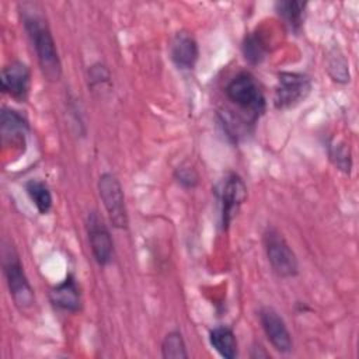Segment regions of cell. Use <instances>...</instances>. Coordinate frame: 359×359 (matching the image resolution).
Segmentation results:
<instances>
[{"label": "cell", "mask_w": 359, "mask_h": 359, "mask_svg": "<svg viewBox=\"0 0 359 359\" xmlns=\"http://www.w3.org/2000/svg\"><path fill=\"white\" fill-rule=\"evenodd\" d=\"M311 91V80L309 76L296 72H280L275 87L273 105L276 109H289L299 105Z\"/></svg>", "instance_id": "obj_7"}, {"label": "cell", "mask_w": 359, "mask_h": 359, "mask_svg": "<svg viewBox=\"0 0 359 359\" xmlns=\"http://www.w3.org/2000/svg\"><path fill=\"white\" fill-rule=\"evenodd\" d=\"M3 272L6 276V282L10 290V296L15 307L22 314H31L35 309L36 300L34 294V289L25 275L22 262L17 250L7 243H3Z\"/></svg>", "instance_id": "obj_3"}, {"label": "cell", "mask_w": 359, "mask_h": 359, "mask_svg": "<svg viewBox=\"0 0 359 359\" xmlns=\"http://www.w3.org/2000/svg\"><path fill=\"white\" fill-rule=\"evenodd\" d=\"M262 243L268 262L279 278H293L299 273L297 257L278 229L268 227L264 231Z\"/></svg>", "instance_id": "obj_4"}, {"label": "cell", "mask_w": 359, "mask_h": 359, "mask_svg": "<svg viewBox=\"0 0 359 359\" xmlns=\"http://www.w3.org/2000/svg\"><path fill=\"white\" fill-rule=\"evenodd\" d=\"M28 133V119L20 111L3 107L0 114V135L3 144L13 149H24Z\"/></svg>", "instance_id": "obj_11"}, {"label": "cell", "mask_w": 359, "mask_h": 359, "mask_svg": "<svg viewBox=\"0 0 359 359\" xmlns=\"http://www.w3.org/2000/svg\"><path fill=\"white\" fill-rule=\"evenodd\" d=\"M109 79L111 76L108 69L101 63H95L88 69V86L91 88H104V86L109 83Z\"/></svg>", "instance_id": "obj_22"}, {"label": "cell", "mask_w": 359, "mask_h": 359, "mask_svg": "<svg viewBox=\"0 0 359 359\" xmlns=\"http://www.w3.org/2000/svg\"><path fill=\"white\" fill-rule=\"evenodd\" d=\"M1 90L17 101H25L31 90V70L21 60H13L1 69Z\"/></svg>", "instance_id": "obj_10"}, {"label": "cell", "mask_w": 359, "mask_h": 359, "mask_svg": "<svg viewBox=\"0 0 359 359\" xmlns=\"http://www.w3.org/2000/svg\"><path fill=\"white\" fill-rule=\"evenodd\" d=\"M88 244L95 262L107 266L114 259V241L111 233L97 212H90L86 220Z\"/></svg>", "instance_id": "obj_8"}, {"label": "cell", "mask_w": 359, "mask_h": 359, "mask_svg": "<svg viewBox=\"0 0 359 359\" xmlns=\"http://www.w3.org/2000/svg\"><path fill=\"white\" fill-rule=\"evenodd\" d=\"M20 14L43 77L49 81H57L62 76V62L41 7L36 3L25 1L20 4Z\"/></svg>", "instance_id": "obj_1"}, {"label": "cell", "mask_w": 359, "mask_h": 359, "mask_svg": "<svg viewBox=\"0 0 359 359\" xmlns=\"http://www.w3.org/2000/svg\"><path fill=\"white\" fill-rule=\"evenodd\" d=\"M258 317L271 345L280 353H289L293 349V339L282 316L273 307L265 306L261 307Z\"/></svg>", "instance_id": "obj_9"}, {"label": "cell", "mask_w": 359, "mask_h": 359, "mask_svg": "<svg viewBox=\"0 0 359 359\" xmlns=\"http://www.w3.org/2000/svg\"><path fill=\"white\" fill-rule=\"evenodd\" d=\"M210 346L224 359H234L238 355V344L234 331L227 325H217L209 332Z\"/></svg>", "instance_id": "obj_14"}, {"label": "cell", "mask_w": 359, "mask_h": 359, "mask_svg": "<svg viewBox=\"0 0 359 359\" xmlns=\"http://www.w3.org/2000/svg\"><path fill=\"white\" fill-rule=\"evenodd\" d=\"M241 50H243L244 59L250 65H259L266 57L269 48L258 32H251L245 35L241 45Z\"/></svg>", "instance_id": "obj_17"}, {"label": "cell", "mask_w": 359, "mask_h": 359, "mask_svg": "<svg viewBox=\"0 0 359 359\" xmlns=\"http://www.w3.org/2000/svg\"><path fill=\"white\" fill-rule=\"evenodd\" d=\"M25 192L41 215H46L50 212L53 205V198L49 187L43 181H39V180L27 181Z\"/></svg>", "instance_id": "obj_16"}, {"label": "cell", "mask_w": 359, "mask_h": 359, "mask_svg": "<svg viewBox=\"0 0 359 359\" xmlns=\"http://www.w3.org/2000/svg\"><path fill=\"white\" fill-rule=\"evenodd\" d=\"M49 300L57 310L66 313H79L81 310V290L73 273H69L62 282L50 289Z\"/></svg>", "instance_id": "obj_12"}, {"label": "cell", "mask_w": 359, "mask_h": 359, "mask_svg": "<svg viewBox=\"0 0 359 359\" xmlns=\"http://www.w3.org/2000/svg\"><path fill=\"white\" fill-rule=\"evenodd\" d=\"M327 70L330 77L341 84H345L349 81L351 74H349V66L345 55L338 49L334 48L328 53V60H327Z\"/></svg>", "instance_id": "obj_18"}, {"label": "cell", "mask_w": 359, "mask_h": 359, "mask_svg": "<svg viewBox=\"0 0 359 359\" xmlns=\"http://www.w3.org/2000/svg\"><path fill=\"white\" fill-rule=\"evenodd\" d=\"M161 356L164 359H187V345L180 331L168 332L161 342Z\"/></svg>", "instance_id": "obj_19"}, {"label": "cell", "mask_w": 359, "mask_h": 359, "mask_svg": "<svg viewBox=\"0 0 359 359\" xmlns=\"http://www.w3.org/2000/svg\"><path fill=\"white\" fill-rule=\"evenodd\" d=\"M306 1L297 0H280L275 3L276 14L293 32H299L302 29L306 17Z\"/></svg>", "instance_id": "obj_15"}, {"label": "cell", "mask_w": 359, "mask_h": 359, "mask_svg": "<svg viewBox=\"0 0 359 359\" xmlns=\"http://www.w3.org/2000/svg\"><path fill=\"white\" fill-rule=\"evenodd\" d=\"M227 100L234 104L254 125L265 112L266 100L257 77L250 72L237 73L224 87Z\"/></svg>", "instance_id": "obj_2"}, {"label": "cell", "mask_w": 359, "mask_h": 359, "mask_svg": "<svg viewBox=\"0 0 359 359\" xmlns=\"http://www.w3.org/2000/svg\"><path fill=\"white\" fill-rule=\"evenodd\" d=\"M220 208V226L227 230L247 199V185L237 172H229L215 191Z\"/></svg>", "instance_id": "obj_6"}, {"label": "cell", "mask_w": 359, "mask_h": 359, "mask_svg": "<svg viewBox=\"0 0 359 359\" xmlns=\"http://www.w3.org/2000/svg\"><path fill=\"white\" fill-rule=\"evenodd\" d=\"M328 157L337 170L349 174L352 168V156L346 143L341 140H332L328 144Z\"/></svg>", "instance_id": "obj_20"}, {"label": "cell", "mask_w": 359, "mask_h": 359, "mask_svg": "<svg viewBox=\"0 0 359 359\" xmlns=\"http://www.w3.org/2000/svg\"><path fill=\"white\" fill-rule=\"evenodd\" d=\"M98 195L107 210L109 223L115 229H128L129 217L123 188L112 172H102L98 178Z\"/></svg>", "instance_id": "obj_5"}, {"label": "cell", "mask_w": 359, "mask_h": 359, "mask_svg": "<svg viewBox=\"0 0 359 359\" xmlns=\"http://www.w3.org/2000/svg\"><path fill=\"white\" fill-rule=\"evenodd\" d=\"M174 180L185 189H192L199 182V175L196 170L189 164H181L174 171Z\"/></svg>", "instance_id": "obj_21"}, {"label": "cell", "mask_w": 359, "mask_h": 359, "mask_svg": "<svg viewBox=\"0 0 359 359\" xmlns=\"http://www.w3.org/2000/svg\"><path fill=\"white\" fill-rule=\"evenodd\" d=\"M170 56L180 70H192L199 59V46L194 35L187 31L177 32L170 43Z\"/></svg>", "instance_id": "obj_13"}]
</instances>
